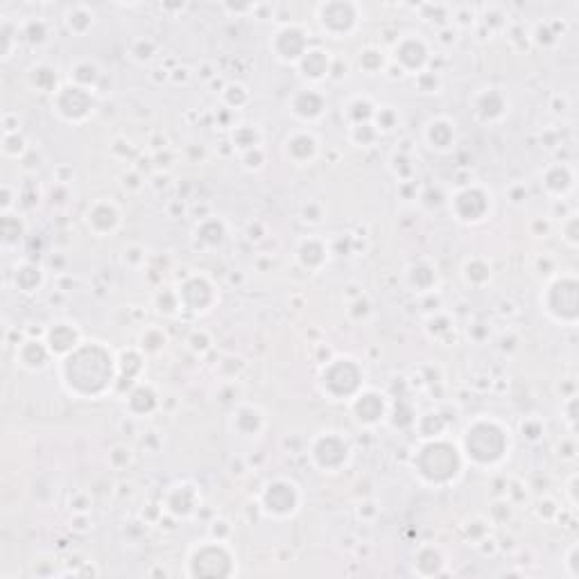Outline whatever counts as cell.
Segmentation results:
<instances>
[{
  "label": "cell",
  "mask_w": 579,
  "mask_h": 579,
  "mask_svg": "<svg viewBox=\"0 0 579 579\" xmlns=\"http://www.w3.org/2000/svg\"><path fill=\"white\" fill-rule=\"evenodd\" d=\"M297 507V486L285 482H274L265 491V509L274 511V514H292Z\"/></svg>",
  "instance_id": "obj_1"
},
{
  "label": "cell",
  "mask_w": 579,
  "mask_h": 579,
  "mask_svg": "<svg viewBox=\"0 0 579 579\" xmlns=\"http://www.w3.org/2000/svg\"><path fill=\"white\" fill-rule=\"evenodd\" d=\"M394 55H396V63H399L401 71H414V68H421V66L426 63L428 48H426L424 41H421V39L407 36L396 46Z\"/></svg>",
  "instance_id": "obj_2"
},
{
  "label": "cell",
  "mask_w": 579,
  "mask_h": 579,
  "mask_svg": "<svg viewBox=\"0 0 579 579\" xmlns=\"http://www.w3.org/2000/svg\"><path fill=\"white\" fill-rule=\"evenodd\" d=\"M301 68H304V75L310 77V80H322V77L331 75V59H328V52L306 50V55L301 57Z\"/></svg>",
  "instance_id": "obj_3"
},
{
  "label": "cell",
  "mask_w": 579,
  "mask_h": 579,
  "mask_svg": "<svg viewBox=\"0 0 579 579\" xmlns=\"http://www.w3.org/2000/svg\"><path fill=\"white\" fill-rule=\"evenodd\" d=\"M292 111L299 116V118H317L322 111H324V98L317 93V91H301V93L294 96V102H292Z\"/></svg>",
  "instance_id": "obj_4"
},
{
  "label": "cell",
  "mask_w": 579,
  "mask_h": 579,
  "mask_svg": "<svg viewBox=\"0 0 579 579\" xmlns=\"http://www.w3.org/2000/svg\"><path fill=\"white\" fill-rule=\"evenodd\" d=\"M109 220H118V210L111 206V204H96L93 210H88V215H86V222H88V227L93 229L96 233L104 235V233H111L116 229V225H111Z\"/></svg>",
  "instance_id": "obj_5"
},
{
  "label": "cell",
  "mask_w": 579,
  "mask_h": 579,
  "mask_svg": "<svg viewBox=\"0 0 579 579\" xmlns=\"http://www.w3.org/2000/svg\"><path fill=\"white\" fill-rule=\"evenodd\" d=\"M287 154L292 156L294 161H308L312 159L314 150H317V140L310 134H297L292 138H287Z\"/></svg>",
  "instance_id": "obj_6"
},
{
  "label": "cell",
  "mask_w": 579,
  "mask_h": 579,
  "mask_svg": "<svg viewBox=\"0 0 579 579\" xmlns=\"http://www.w3.org/2000/svg\"><path fill=\"white\" fill-rule=\"evenodd\" d=\"M75 344H77V337H75L73 326H68V324H57V326H55V331H50V351L63 353V351L75 349Z\"/></svg>",
  "instance_id": "obj_7"
},
{
  "label": "cell",
  "mask_w": 579,
  "mask_h": 579,
  "mask_svg": "<svg viewBox=\"0 0 579 579\" xmlns=\"http://www.w3.org/2000/svg\"><path fill=\"white\" fill-rule=\"evenodd\" d=\"M23 349H28V353H19L21 355V364L28 367V369H43L48 364V349L41 344V342H25Z\"/></svg>",
  "instance_id": "obj_8"
},
{
  "label": "cell",
  "mask_w": 579,
  "mask_h": 579,
  "mask_svg": "<svg viewBox=\"0 0 579 579\" xmlns=\"http://www.w3.org/2000/svg\"><path fill=\"white\" fill-rule=\"evenodd\" d=\"M23 36L28 43H46L48 41V25L41 19H32L23 25Z\"/></svg>",
  "instance_id": "obj_9"
},
{
  "label": "cell",
  "mask_w": 579,
  "mask_h": 579,
  "mask_svg": "<svg viewBox=\"0 0 579 579\" xmlns=\"http://www.w3.org/2000/svg\"><path fill=\"white\" fill-rule=\"evenodd\" d=\"M449 127V123H444V121H434V123H430V127H428V136H434L437 134V138H432L430 143H432V148H439V150H444V148H449V145L453 143V138L455 136H444V129Z\"/></svg>",
  "instance_id": "obj_10"
},
{
  "label": "cell",
  "mask_w": 579,
  "mask_h": 579,
  "mask_svg": "<svg viewBox=\"0 0 579 579\" xmlns=\"http://www.w3.org/2000/svg\"><path fill=\"white\" fill-rule=\"evenodd\" d=\"M360 66L367 73H376L383 66V52H378L376 48H367L360 55Z\"/></svg>",
  "instance_id": "obj_11"
},
{
  "label": "cell",
  "mask_w": 579,
  "mask_h": 579,
  "mask_svg": "<svg viewBox=\"0 0 579 579\" xmlns=\"http://www.w3.org/2000/svg\"><path fill=\"white\" fill-rule=\"evenodd\" d=\"M131 462V451L127 446H116L113 453H111V464L113 466H127Z\"/></svg>",
  "instance_id": "obj_12"
},
{
  "label": "cell",
  "mask_w": 579,
  "mask_h": 579,
  "mask_svg": "<svg viewBox=\"0 0 579 579\" xmlns=\"http://www.w3.org/2000/svg\"><path fill=\"white\" fill-rule=\"evenodd\" d=\"M394 125H396V113H394L389 107H385L378 113V127L383 131H389V129H394Z\"/></svg>",
  "instance_id": "obj_13"
}]
</instances>
